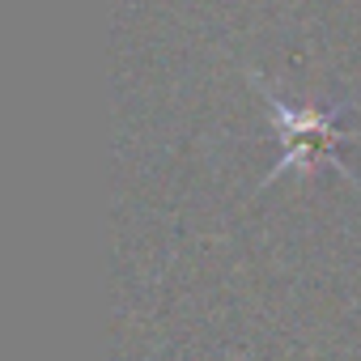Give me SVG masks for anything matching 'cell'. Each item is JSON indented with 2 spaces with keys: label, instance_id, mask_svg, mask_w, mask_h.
I'll use <instances>...</instances> for the list:
<instances>
[{
  "label": "cell",
  "instance_id": "1",
  "mask_svg": "<svg viewBox=\"0 0 361 361\" xmlns=\"http://www.w3.org/2000/svg\"><path fill=\"white\" fill-rule=\"evenodd\" d=\"M251 85H255V94L264 98V106H268V115H272V128H276V136H281V157H276L272 170L264 174V188L272 183V178L289 174V170L314 174L319 166H331V170L348 174L336 153H340V145L361 140V132H344V128H340L344 106H289V102H281L255 73H251Z\"/></svg>",
  "mask_w": 361,
  "mask_h": 361
}]
</instances>
